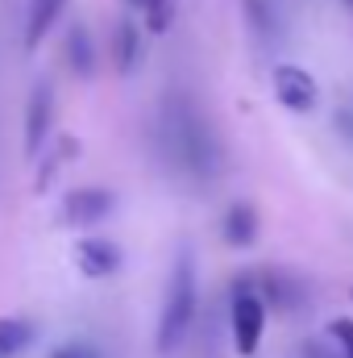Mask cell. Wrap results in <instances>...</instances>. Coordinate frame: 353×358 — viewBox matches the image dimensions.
<instances>
[{
	"label": "cell",
	"instance_id": "1",
	"mask_svg": "<svg viewBox=\"0 0 353 358\" xmlns=\"http://www.w3.org/2000/svg\"><path fill=\"white\" fill-rule=\"evenodd\" d=\"M167 150L179 159V167L191 171L195 179H212L216 167H220V146H216L208 121L195 108L179 104V100L167 104Z\"/></svg>",
	"mask_w": 353,
	"mask_h": 358
},
{
	"label": "cell",
	"instance_id": "2",
	"mask_svg": "<svg viewBox=\"0 0 353 358\" xmlns=\"http://www.w3.org/2000/svg\"><path fill=\"white\" fill-rule=\"evenodd\" d=\"M191 321H195V263L187 250H179L171 283H167V300H163V317H158V350L163 355L183 346Z\"/></svg>",
	"mask_w": 353,
	"mask_h": 358
},
{
	"label": "cell",
	"instance_id": "3",
	"mask_svg": "<svg viewBox=\"0 0 353 358\" xmlns=\"http://www.w3.org/2000/svg\"><path fill=\"white\" fill-rule=\"evenodd\" d=\"M254 275H241V283L233 287V308H229V321H233V346L237 355H258L262 346V329H266V296L250 283Z\"/></svg>",
	"mask_w": 353,
	"mask_h": 358
},
{
	"label": "cell",
	"instance_id": "4",
	"mask_svg": "<svg viewBox=\"0 0 353 358\" xmlns=\"http://www.w3.org/2000/svg\"><path fill=\"white\" fill-rule=\"evenodd\" d=\"M270 88H274V100L283 108H291V113H316V104H320L316 80L303 67H295V63H278L270 71Z\"/></svg>",
	"mask_w": 353,
	"mask_h": 358
},
{
	"label": "cell",
	"instance_id": "5",
	"mask_svg": "<svg viewBox=\"0 0 353 358\" xmlns=\"http://www.w3.org/2000/svg\"><path fill=\"white\" fill-rule=\"evenodd\" d=\"M112 192H104V187H75V192H67V200H63V217L71 221V225H91V221H104L108 213H112Z\"/></svg>",
	"mask_w": 353,
	"mask_h": 358
},
{
	"label": "cell",
	"instance_id": "6",
	"mask_svg": "<svg viewBox=\"0 0 353 358\" xmlns=\"http://www.w3.org/2000/svg\"><path fill=\"white\" fill-rule=\"evenodd\" d=\"M50 117H54V96L46 84H38L33 96H29V108H25V150L38 155L46 134H50Z\"/></svg>",
	"mask_w": 353,
	"mask_h": 358
},
{
	"label": "cell",
	"instance_id": "7",
	"mask_svg": "<svg viewBox=\"0 0 353 358\" xmlns=\"http://www.w3.org/2000/svg\"><path fill=\"white\" fill-rule=\"evenodd\" d=\"M75 267L88 279H108L112 271H121V250L104 238H88V242L75 246Z\"/></svg>",
	"mask_w": 353,
	"mask_h": 358
},
{
	"label": "cell",
	"instance_id": "8",
	"mask_svg": "<svg viewBox=\"0 0 353 358\" xmlns=\"http://www.w3.org/2000/svg\"><path fill=\"white\" fill-rule=\"evenodd\" d=\"M225 242L229 246H237V250H250L254 242H258V208L254 204H246V200H237L229 213H225Z\"/></svg>",
	"mask_w": 353,
	"mask_h": 358
},
{
	"label": "cell",
	"instance_id": "9",
	"mask_svg": "<svg viewBox=\"0 0 353 358\" xmlns=\"http://www.w3.org/2000/svg\"><path fill=\"white\" fill-rule=\"evenodd\" d=\"M63 4H67V0H33V4H29V21H25V46H29V50L42 46V38L50 34V25H54V17L63 13Z\"/></svg>",
	"mask_w": 353,
	"mask_h": 358
},
{
	"label": "cell",
	"instance_id": "10",
	"mask_svg": "<svg viewBox=\"0 0 353 358\" xmlns=\"http://www.w3.org/2000/svg\"><path fill=\"white\" fill-rule=\"evenodd\" d=\"M29 342H33V325H29V321H21V317H0V358L21 355Z\"/></svg>",
	"mask_w": 353,
	"mask_h": 358
},
{
	"label": "cell",
	"instance_id": "11",
	"mask_svg": "<svg viewBox=\"0 0 353 358\" xmlns=\"http://www.w3.org/2000/svg\"><path fill=\"white\" fill-rule=\"evenodd\" d=\"M133 63H137V29H133V21H121V29H117V67L133 71Z\"/></svg>",
	"mask_w": 353,
	"mask_h": 358
},
{
	"label": "cell",
	"instance_id": "12",
	"mask_svg": "<svg viewBox=\"0 0 353 358\" xmlns=\"http://www.w3.org/2000/svg\"><path fill=\"white\" fill-rule=\"evenodd\" d=\"M67 55H71V67H75L80 76H91V38L84 34V29H71Z\"/></svg>",
	"mask_w": 353,
	"mask_h": 358
},
{
	"label": "cell",
	"instance_id": "13",
	"mask_svg": "<svg viewBox=\"0 0 353 358\" xmlns=\"http://www.w3.org/2000/svg\"><path fill=\"white\" fill-rule=\"evenodd\" d=\"M142 8H146V25L154 34H167L171 29V17H175V4L171 0H146Z\"/></svg>",
	"mask_w": 353,
	"mask_h": 358
},
{
	"label": "cell",
	"instance_id": "14",
	"mask_svg": "<svg viewBox=\"0 0 353 358\" xmlns=\"http://www.w3.org/2000/svg\"><path fill=\"white\" fill-rule=\"evenodd\" d=\"M329 334H333V342L345 350V358H353V317H341V321H333V325H329Z\"/></svg>",
	"mask_w": 353,
	"mask_h": 358
},
{
	"label": "cell",
	"instance_id": "15",
	"mask_svg": "<svg viewBox=\"0 0 353 358\" xmlns=\"http://www.w3.org/2000/svg\"><path fill=\"white\" fill-rule=\"evenodd\" d=\"M50 358H100V350L91 342H67V346H59Z\"/></svg>",
	"mask_w": 353,
	"mask_h": 358
},
{
	"label": "cell",
	"instance_id": "16",
	"mask_svg": "<svg viewBox=\"0 0 353 358\" xmlns=\"http://www.w3.org/2000/svg\"><path fill=\"white\" fill-rule=\"evenodd\" d=\"M129 4H133V8H142V4H146V0H129Z\"/></svg>",
	"mask_w": 353,
	"mask_h": 358
},
{
	"label": "cell",
	"instance_id": "17",
	"mask_svg": "<svg viewBox=\"0 0 353 358\" xmlns=\"http://www.w3.org/2000/svg\"><path fill=\"white\" fill-rule=\"evenodd\" d=\"M345 4H350V8H353V0H345Z\"/></svg>",
	"mask_w": 353,
	"mask_h": 358
}]
</instances>
